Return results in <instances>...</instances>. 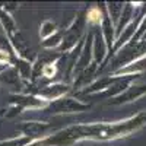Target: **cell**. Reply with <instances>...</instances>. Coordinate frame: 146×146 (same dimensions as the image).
<instances>
[{
    "label": "cell",
    "instance_id": "6da1fadb",
    "mask_svg": "<svg viewBox=\"0 0 146 146\" xmlns=\"http://www.w3.org/2000/svg\"><path fill=\"white\" fill-rule=\"evenodd\" d=\"M89 108L88 104H83L75 98H60L57 101L48 102L47 108H44L45 111H50L54 114H63V113H80L86 111Z\"/></svg>",
    "mask_w": 146,
    "mask_h": 146
},
{
    "label": "cell",
    "instance_id": "7a4b0ae2",
    "mask_svg": "<svg viewBox=\"0 0 146 146\" xmlns=\"http://www.w3.org/2000/svg\"><path fill=\"white\" fill-rule=\"evenodd\" d=\"M69 91H70V86L67 83L57 82V83H51V85H47V86L36 89L34 94H35V96H40V98H42L47 102H53L60 98H64V95Z\"/></svg>",
    "mask_w": 146,
    "mask_h": 146
},
{
    "label": "cell",
    "instance_id": "3957f363",
    "mask_svg": "<svg viewBox=\"0 0 146 146\" xmlns=\"http://www.w3.org/2000/svg\"><path fill=\"white\" fill-rule=\"evenodd\" d=\"M9 104L16 105L19 108H27V110H44L47 108L48 102L44 101L40 96L35 95H23V94H12L9 96Z\"/></svg>",
    "mask_w": 146,
    "mask_h": 146
},
{
    "label": "cell",
    "instance_id": "277c9868",
    "mask_svg": "<svg viewBox=\"0 0 146 146\" xmlns=\"http://www.w3.org/2000/svg\"><path fill=\"white\" fill-rule=\"evenodd\" d=\"M50 129V124L47 123H40V121H23L19 126V130L22 133V136L31 137L34 140H40L45 135V131Z\"/></svg>",
    "mask_w": 146,
    "mask_h": 146
},
{
    "label": "cell",
    "instance_id": "5b68a950",
    "mask_svg": "<svg viewBox=\"0 0 146 146\" xmlns=\"http://www.w3.org/2000/svg\"><path fill=\"white\" fill-rule=\"evenodd\" d=\"M94 34V41H92V56H94V63H101L107 51H108V47L105 44V40L102 36V32H101V28L100 29H95Z\"/></svg>",
    "mask_w": 146,
    "mask_h": 146
},
{
    "label": "cell",
    "instance_id": "8992f818",
    "mask_svg": "<svg viewBox=\"0 0 146 146\" xmlns=\"http://www.w3.org/2000/svg\"><path fill=\"white\" fill-rule=\"evenodd\" d=\"M0 82L7 85V86H13V88H22V79L18 75L16 69L12 66L7 67L6 70H3L0 73Z\"/></svg>",
    "mask_w": 146,
    "mask_h": 146
},
{
    "label": "cell",
    "instance_id": "52a82bcc",
    "mask_svg": "<svg viewBox=\"0 0 146 146\" xmlns=\"http://www.w3.org/2000/svg\"><path fill=\"white\" fill-rule=\"evenodd\" d=\"M12 62H13V67L16 69L18 75L21 76L22 80H29L32 79V63L27 62V60H23L21 57H13L12 58Z\"/></svg>",
    "mask_w": 146,
    "mask_h": 146
},
{
    "label": "cell",
    "instance_id": "ba28073f",
    "mask_svg": "<svg viewBox=\"0 0 146 146\" xmlns=\"http://www.w3.org/2000/svg\"><path fill=\"white\" fill-rule=\"evenodd\" d=\"M0 23H2L3 29L6 31L7 38L13 36L18 34V27H16V22L15 19L9 15V12L6 9H0Z\"/></svg>",
    "mask_w": 146,
    "mask_h": 146
},
{
    "label": "cell",
    "instance_id": "9c48e42d",
    "mask_svg": "<svg viewBox=\"0 0 146 146\" xmlns=\"http://www.w3.org/2000/svg\"><path fill=\"white\" fill-rule=\"evenodd\" d=\"M113 22L110 19V16H104L102 22H101V32H102V36L105 40V44L108 48H111L114 45V31H113Z\"/></svg>",
    "mask_w": 146,
    "mask_h": 146
},
{
    "label": "cell",
    "instance_id": "30bf717a",
    "mask_svg": "<svg viewBox=\"0 0 146 146\" xmlns=\"http://www.w3.org/2000/svg\"><path fill=\"white\" fill-rule=\"evenodd\" d=\"M143 94V89H139V88H130L126 94H120L118 96H115V98L113 101H110V104H123V102H129V101H133L135 98H137V96H140Z\"/></svg>",
    "mask_w": 146,
    "mask_h": 146
},
{
    "label": "cell",
    "instance_id": "8fae6325",
    "mask_svg": "<svg viewBox=\"0 0 146 146\" xmlns=\"http://www.w3.org/2000/svg\"><path fill=\"white\" fill-rule=\"evenodd\" d=\"M62 41H63V32L57 31L54 35L48 36L47 40H42L41 45L44 48H47V50H57V48L60 47V44H62Z\"/></svg>",
    "mask_w": 146,
    "mask_h": 146
},
{
    "label": "cell",
    "instance_id": "7c38bea8",
    "mask_svg": "<svg viewBox=\"0 0 146 146\" xmlns=\"http://www.w3.org/2000/svg\"><path fill=\"white\" fill-rule=\"evenodd\" d=\"M57 32V25H56V22L54 21H50V19H47L41 23V28H40V35H41V38L42 40H47L48 36H51Z\"/></svg>",
    "mask_w": 146,
    "mask_h": 146
},
{
    "label": "cell",
    "instance_id": "4fadbf2b",
    "mask_svg": "<svg viewBox=\"0 0 146 146\" xmlns=\"http://www.w3.org/2000/svg\"><path fill=\"white\" fill-rule=\"evenodd\" d=\"M123 7L124 5L123 3H108L107 9H108V13H110V19L111 22H114L115 25L120 21V16H121V12H123Z\"/></svg>",
    "mask_w": 146,
    "mask_h": 146
},
{
    "label": "cell",
    "instance_id": "5bb4252c",
    "mask_svg": "<svg viewBox=\"0 0 146 146\" xmlns=\"http://www.w3.org/2000/svg\"><path fill=\"white\" fill-rule=\"evenodd\" d=\"M86 16H88V22H91L92 25H101V22H102L105 15H102L100 7H92V9H89Z\"/></svg>",
    "mask_w": 146,
    "mask_h": 146
},
{
    "label": "cell",
    "instance_id": "9a60e30c",
    "mask_svg": "<svg viewBox=\"0 0 146 146\" xmlns=\"http://www.w3.org/2000/svg\"><path fill=\"white\" fill-rule=\"evenodd\" d=\"M57 75V64H45L42 67V76L47 79H53Z\"/></svg>",
    "mask_w": 146,
    "mask_h": 146
},
{
    "label": "cell",
    "instance_id": "2e32d148",
    "mask_svg": "<svg viewBox=\"0 0 146 146\" xmlns=\"http://www.w3.org/2000/svg\"><path fill=\"white\" fill-rule=\"evenodd\" d=\"M12 54L9 51H6L5 48H0V64L2 66H7L12 63Z\"/></svg>",
    "mask_w": 146,
    "mask_h": 146
}]
</instances>
